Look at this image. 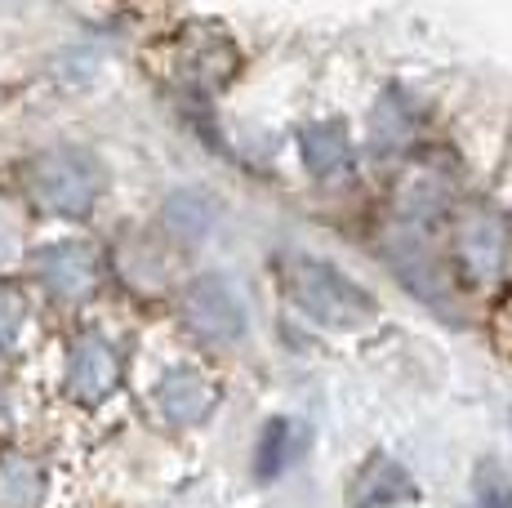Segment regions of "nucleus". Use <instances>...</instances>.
Wrapping results in <instances>:
<instances>
[{"instance_id": "f257e3e1", "label": "nucleus", "mask_w": 512, "mask_h": 508, "mask_svg": "<svg viewBox=\"0 0 512 508\" xmlns=\"http://www.w3.org/2000/svg\"><path fill=\"white\" fill-rule=\"evenodd\" d=\"M290 295L308 317H317L321 326L334 330H357L374 317V299L357 286L352 277H343L339 268L321 259H299L290 268Z\"/></svg>"}, {"instance_id": "f03ea898", "label": "nucleus", "mask_w": 512, "mask_h": 508, "mask_svg": "<svg viewBox=\"0 0 512 508\" xmlns=\"http://www.w3.org/2000/svg\"><path fill=\"white\" fill-rule=\"evenodd\" d=\"M27 192L49 214H85L103 192V174L81 152H45L27 165Z\"/></svg>"}, {"instance_id": "7ed1b4c3", "label": "nucleus", "mask_w": 512, "mask_h": 508, "mask_svg": "<svg viewBox=\"0 0 512 508\" xmlns=\"http://www.w3.org/2000/svg\"><path fill=\"white\" fill-rule=\"evenodd\" d=\"M183 317H187V326H192L196 335L214 339V344H236V339L245 335V326H250L241 290H236L232 281H223V277L192 281L187 295H183Z\"/></svg>"}, {"instance_id": "20e7f679", "label": "nucleus", "mask_w": 512, "mask_h": 508, "mask_svg": "<svg viewBox=\"0 0 512 508\" xmlns=\"http://www.w3.org/2000/svg\"><path fill=\"white\" fill-rule=\"evenodd\" d=\"M67 393L81 406H98L116 393L121 384V357L103 335H81L67 353Z\"/></svg>"}, {"instance_id": "39448f33", "label": "nucleus", "mask_w": 512, "mask_h": 508, "mask_svg": "<svg viewBox=\"0 0 512 508\" xmlns=\"http://www.w3.org/2000/svg\"><path fill=\"white\" fill-rule=\"evenodd\" d=\"M36 272H41L45 290L58 299H81L98 281V254L85 241H54L36 254Z\"/></svg>"}, {"instance_id": "423d86ee", "label": "nucleus", "mask_w": 512, "mask_h": 508, "mask_svg": "<svg viewBox=\"0 0 512 508\" xmlns=\"http://www.w3.org/2000/svg\"><path fill=\"white\" fill-rule=\"evenodd\" d=\"M214 384L205 370L196 366H179L170 370V375L156 384V406H161V415L170 419V424H196V419H205L214 410Z\"/></svg>"}, {"instance_id": "0eeeda50", "label": "nucleus", "mask_w": 512, "mask_h": 508, "mask_svg": "<svg viewBox=\"0 0 512 508\" xmlns=\"http://www.w3.org/2000/svg\"><path fill=\"white\" fill-rule=\"evenodd\" d=\"M459 259L464 268H472L477 277H495L504 268V250H508V237H504V223L495 219L490 210H468L459 219Z\"/></svg>"}, {"instance_id": "6e6552de", "label": "nucleus", "mask_w": 512, "mask_h": 508, "mask_svg": "<svg viewBox=\"0 0 512 508\" xmlns=\"http://www.w3.org/2000/svg\"><path fill=\"white\" fill-rule=\"evenodd\" d=\"M45 500V468L32 455L0 459V508H36Z\"/></svg>"}, {"instance_id": "1a4fd4ad", "label": "nucleus", "mask_w": 512, "mask_h": 508, "mask_svg": "<svg viewBox=\"0 0 512 508\" xmlns=\"http://www.w3.org/2000/svg\"><path fill=\"white\" fill-rule=\"evenodd\" d=\"M303 161H308L312 174L348 170L352 143H348V134H343V125H312V130L303 134Z\"/></svg>"}, {"instance_id": "9d476101", "label": "nucleus", "mask_w": 512, "mask_h": 508, "mask_svg": "<svg viewBox=\"0 0 512 508\" xmlns=\"http://www.w3.org/2000/svg\"><path fill=\"white\" fill-rule=\"evenodd\" d=\"M23 326H27V304H23V295H18V290H9V286H0V353L18 344Z\"/></svg>"}, {"instance_id": "9b49d317", "label": "nucleus", "mask_w": 512, "mask_h": 508, "mask_svg": "<svg viewBox=\"0 0 512 508\" xmlns=\"http://www.w3.org/2000/svg\"><path fill=\"white\" fill-rule=\"evenodd\" d=\"M290 428H294V424H285V419H277V424H272L268 433H263V459H259V473H263V477H268V473H281L285 459L299 451L294 442H285V437H290Z\"/></svg>"}, {"instance_id": "f8f14e48", "label": "nucleus", "mask_w": 512, "mask_h": 508, "mask_svg": "<svg viewBox=\"0 0 512 508\" xmlns=\"http://www.w3.org/2000/svg\"><path fill=\"white\" fill-rule=\"evenodd\" d=\"M18 254V219L9 205H0V263H9Z\"/></svg>"}, {"instance_id": "ddd939ff", "label": "nucleus", "mask_w": 512, "mask_h": 508, "mask_svg": "<svg viewBox=\"0 0 512 508\" xmlns=\"http://www.w3.org/2000/svg\"><path fill=\"white\" fill-rule=\"evenodd\" d=\"M481 508H512V491L499 477H486L481 482Z\"/></svg>"}]
</instances>
